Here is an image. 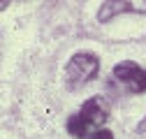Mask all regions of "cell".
Listing matches in <instances>:
<instances>
[{"mask_svg": "<svg viewBox=\"0 0 146 139\" xmlns=\"http://www.w3.org/2000/svg\"><path fill=\"white\" fill-rule=\"evenodd\" d=\"M125 12H135V14H144L146 12V0H104V5L98 12V19L111 21L114 16L125 14Z\"/></svg>", "mask_w": 146, "mask_h": 139, "instance_id": "3957f363", "label": "cell"}, {"mask_svg": "<svg viewBox=\"0 0 146 139\" xmlns=\"http://www.w3.org/2000/svg\"><path fill=\"white\" fill-rule=\"evenodd\" d=\"M139 130H146V120H144V123H141V125H139Z\"/></svg>", "mask_w": 146, "mask_h": 139, "instance_id": "ba28073f", "label": "cell"}, {"mask_svg": "<svg viewBox=\"0 0 146 139\" xmlns=\"http://www.w3.org/2000/svg\"><path fill=\"white\" fill-rule=\"evenodd\" d=\"M88 139H114V134L109 132V130H104V128H100V130H93V132H90Z\"/></svg>", "mask_w": 146, "mask_h": 139, "instance_id": "8992f818", "label": "cell"}, {"mask_svg": "<svg viewBox=\"0 0 146 139\" xmlns=\"http://www.w3.org/2000/svg\"><path fill=\"white\" fill-rule=\"evenodd\" d=\"M79 116L88 123V128L100 130V125L107 120V109H104V104H102V100H100V97H90V100L84 104V107H81Z\"/></svg>", "mask_w": 146, "mask_h": 139, "instance_id": "277c9868", "label": "cell"}, {"mask_svg": "<svg viewBox=\"0 0 146 139\" xmlns=\"http://www.w3.org/2000/svg\"><path fill=\"white\" fill-rule=\"evenodd\" d=\"M67 130H70V134H74V137H88L90 132V128H88V123L79 116V114H74V116H70V120H67Z\"/></svg>", "mask_w": 146, "mask_h": 139, "instance_id": "5b68a950", "label": "cell"}, {"mask_svg": "<svg viewBox=\"0 0 146 139\" xmlns=\"http://www.w3.org/2000/svg\"><path fill=\"white\" fill-rule=\"evenodd\" d=\"M7 3H9V0H0V9H5V7H7Z\"/></svg>", "mask_w": 146, "mask_h": 139, "instance_id": "52a82bcc", "label": "cell"}, {"mask_svg": "<svg viewBox=\"0 0 146 139\" xmlns=\"http://www.w3.org/2000/svg\"><path fill=\"white\" fill-rule=\"evenodd\" d=\"M100 70V60L93 56V54H86V51H81V54H74L70 58L67 67H65V74L70 79V86H79V83H86L90 81Z\"/></svg>", "mask_w": 146, "mask_h": 139, "instance_id": "6da1fadb", "label": "cell"}, {"mask_svg": "<svg viewBox=\"0 0 146 139\" xmlns=\"http://www.w3.org/2000/svg\"><path fill=\"white\" fill-rule=\"evenodd\" d=\"M114 77L123 81L132 93H144L146 91V70H141L135 63H121L114 67Z\"/></svg>", "mask_w": 146, "mask_h": 139, "instance_id": "7a4b0ae2", "label": "cell"}]
</instances>
